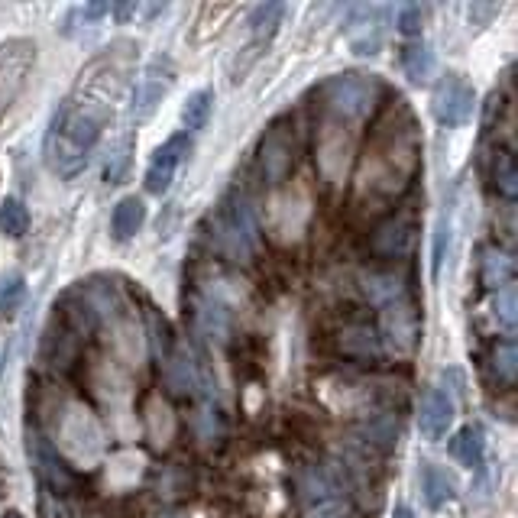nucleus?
Returning <instances> with one entry per match:
<instances>
[{
  "label": "nucleus",
  "mask_w": 518,
  "mask_h": 518,
  "mask_svg": "<svg viewBox=\"0 0 518 518\" xmlns=\"http://www.w3.org/2000/svg\"><path fill=\"white\" fill-rule=\"evenodd\" d=\"M282 17H285V4H276V0H269V4H256L253 10H250V20H247V26H250V39H247V52H243V62L234 68V81H240L243 78V72H247V68L263 56L266 52V46L272 43V36L279 33V26H282Z\"/></svg>",
  "instance_id": "6e6552de"
},
{
  "label": "nucleus",
  "mask_w": 518,
  "mask_h": 518,
  "mask_svg": "<svg viewBox=\"0 0 518 518\" xmlns=\"http://www.w3.org/2000/svg\"><path fill=\"white\" fill-rule=\"evenodd\" d=\"M0 230H4L7 237H23L26 230H30V211H26V204L20 198H4L0 201Z\"/></svg>",
  "instance_id": "5701e85b"
},
{
  "label": "nucleus",
  "mask_w": 518,
  "mask_h": 518,
  "mask_svg": "<svg viewBox=\"0 0 518 518\" xmlns=\"http://www.w3.org/2000/svg\"><path fill=\"white\" fill-rule=\"evenodd\" d=\"M36 62V46L33 39L13 36L0 43V114L20 98V91L26 88Z\"/></svg>",
  "instance_id": "39448f33"
},
{
  "label": "nucleus",
  "mask_w": 518,
  "mask_h": 518,
  "mask_svg": "<svg viewBox=\"0 0 518 518\" xmlns=\"http://www.w3.org/2000/svg\"><path fill=\"white\" fill-rule=\"evenodd\" d=\"M214 111V91L211 88H198L185 98L182 104V124L185 130H201L211 120Z\"/></svg>",
  "instance_id": "412c9836"
},
{
  "label": "nucleus",
  "mask_w": 518,
  "mask_h": 518,
  "mask_svg": "<svg viewBox=\"0 0 518 518\" xmlns=\"http://www.w3.org/2000/svg\"><path fill=\"white\" fill-rule=\"evenodd\" d=\"M493 182H496V192L502 198L515 201L518 198V169H515V156L512 153H499L493 162Z\"/></svg>",
  "instance_id": "a878e982"
},
{
  "label": "nucleus",
  "mask_w": 518,
  "mask_h": 518,
  "mask_svg": "<svg viewBox=\"0 0 518 518\" xmlns=\"http://www.w3.org/2000/svg\"><path fill=\"white\" fill-rule=\"evenodd\" d=\"M75 13L85 23H98V20L107 17V13H111V4H81V7H75Z\"/></svg>",
  "instance_id": "c756f323"
},
{
  "label": "nucleus",
  "mask_w": 518,
  "mask_h": 518,
  "mask_svg": "<svg viewBox=\"0 0 518 518\" xmlns=\"http://www.w3.org/2000/svg\"><path fill=\"white\" fill-rule=\"evenodd\" d=\"M402 68H405L408 78L421 85V81H428V75H434V52L425 43L405 46V52H402Z\"/></svg>",
  "instance_id": "4be33fe9"
},
{
  "label": "nucleus",
  "mask_w": 518,
  "mask_h": 518,
  "mask_svg": "<svg viewBox=\"0 0 518 518\" xmlns=\"http://www.w3.org/2000/svg\"><path fill=\"white\" fill-rule=\"evenodd\" d=\"M172 85H175L172 56H153L143 65V72L133 85V101H130V114H133L136 124H140V120H149L159 111L162 101L169 98Z\"/></svg>",
  "instance_id": "7ed1b4c3"
},
{
  "label": "nucleus",
  "mask_w": 518,
  "mask_h": 518,
  "mask_svg": "<svg viewBox=\"0 0 518 518\" xmlns=\"http://www.w3.org/2000/svg\"><path fill=\"white\" fill-rule=\"evenodd\" d=\"M214 240L224 256L250 259L259 250V227L243 198H227L214 217Z\"/></svg>",
  "instance_id": "f257e3e1"
},
{
  "label": "nucleus",
  "mask_w": 518,
  "mask_h": 518,
  "mask_svg": "<svg viewBox=\"0 0 518 518\" xmlns=\"http://www.w3.org/2000/svg\"><path fill=\"white\" fill-rule=\"evenodd\" d=\"M26 451H30L33 467H36V473H39V480H43V483L49 486V493L65 496V493H72V489L78 486L75 470L68 467V463L59 457V451L43 438V434L33 431L30 438H26Z\"/></svg>",
  "instance_id": "0eeeda50"
},
{
  "label": "nucleus",
  "mask_w": 518,
  "mask_h": 518,
  "mask_svg": "<svg viewBox=\"0 0 518 518\" xmlns=\"http://www.w3.org/2000/svg\"><path fill=\"white\" fill-rule=\"evenodd\" d=\"M392 518H415V512H412V509H408V506H395Z\"/></svg>",
  "instance_id": "2f4dec72"
},
{
  "label": "nucleus",
  "mask_w": 518,
  "mask_h": 518,
  "mask_svg": "<svg viewBox=\"0 0 518 518\" xmlns=\"http://www.w3.org/2000/svg\"><path fill=\"white\" fill-rule=\"evenodd\" d=\"M476 111V91L463 75L447 72L431 91V114L441 127L457 130L463 127Z\"/></svg>",
  "instance_id": "20e7f679"
},
{
  "label": "nucleus",
  "mask_w": 518,
  "mask_h": 518,
  "mask_svg": "<svg viewBox=\"0 0 518 518\" xmlns=\"http://www.w3.org/2000/svg\"><path fill=\"white\" fill-rule=\"evenodd\" d=\"M23 298H26V279H23V272H17V269L0 272V318H13V315H17V311L23 308Z\"/></svg>",
  "instance_id": "aec40b11"
},
{
  "label": "nucleus",
  "mask_w": 518,
  "mask_h": 518,
  "mask_svg": "<svg viewBox=\"0 0 518 518\" xmlns=\"http://www.w3.org/2000/svg\"><path fill=\"white\" fill-rule=\"evenodd\" d=\"M295 166V140H292V127L289 124H272L266 136L259 140V153H256V169L263 175L266 185H279L289 179V172Z\"/></svg>",
  "instance_id": "423d86ee"
},
{
  "label": "nucleus",
  "mask_w": 518,
  "mask_h": 518,
  "mask_svg": "<svg viewBox=\"0 0 518 518\" xmlns=\"http://www.w3.org/2000/svg\"><path fill=\"white\" fill-rule=\"evenodd\" d=\"M4 518H20V515H17V512H7Z\"/></svg>",
  "instance_id": "473e14b6"
},
{
  "label": "nucleus",
  "mask_w": 518,
  "mask_h": 518,
  "mask_svg": "<svg viewBox=\"0 0 518 518\" xmlns=\"http://www.w3.org/2000/svg\"><path fill=\"white\" fill-rule=\"evenodd\" d=\"M136 4H111V13L117 17V23H130V17H136Z\"/></svg>",
  "instance_id": "7c9ffc66"
},
{
  "label": "nucleus",
  "mask_w": 518,
  "mask_h": 518,
  "mask_svg": "<svg viewBox=\"0 0 518 518\" xmlns=\"http://www.w3.org/2000/svg\"><path fill=\"white\" fill-rule=\"evenodd\" d=\"M340 350L350 353V357L366 360V357H376L379 353V334L373 324H350L340 331Z\"/></svg>",
  "instance_id": "f3484780"
},
{
  "label": "nucleus",
  "mask_w": 518,
  "mask_h": 518,
  "mask_svg": "<svg viewBox=\"0 0 518 518\" xmlns=\"http://www.w3.org/2000/svg\"><path fill=\"white\" fill-rule=\"evenodd\" d=\"M515 276V259L499 250V247H486L480 253V282L486 289H502V285H509Z\"/></svg>",
  "instance_id": "4468645a"
},
{
  "label": "nucleus",
  "mask_w": 518,
  "mask_h": 518,
  "mask_svg": "<svg viewBox=\"0 0 518 518\" xmlns=\"http://www.w3.org/2000/svg\"><path fill=\"white\" fill-rule=\"evenodd\" d=\"M399 33L402 36H418L421 33V7L418 4H405L399 10Z\"/></svg>",
  "instance_id": "c85d7f7f"
},
{
  "label": "nucleus",
  "mask_w": 518,
  "mask_h": 518,
  "mask_svg": "<svg viewBox=\"0 0 518 518\" xmlns=\"http://www.w3.org/2000/svg\"><path fill=\"white\" fill-rule=\"evenodd\" d=\"M379 91H383V85H379L373 75L350 72V75L327 81L324 104L337 120H363L370 117V111L376 107Z\"/></svg>",
  "instance_id": "f03ea898"
},
{
  "label": "nucleus",
  "mask_w": 518,
  "mask_h": 518,
  "mask_svg": "<svg viewBox=\"0 0 518 518\" xmlns=\"http://www.w3.org/2000/svg\"><path fill=\"white\" fill-rule=\"evenodd\" d=\"M493 311H496V318L506 324V327H515V318H518V311H515V285H502V289H496V302H493Z\"/></svg>",
  "instance_id": "cd10ccee"
},
{
  "label": "nucleus",
  "mask_w": 518,
  "mask_h": 518,
  "mask_svg": "<svg viewBox=\"0 0 518 518\" xmlns=\"http://www.w3.org/2000/svg\"><path fill=\"white\" fill-rule=\"evenodd\" d=\"M143 224H146V204H143V198H120L114 204L111 237L117 243H130L143 230Z\"/></svg>",
  "instance_id": "ddd939ff"
},
{
  "label": "nucleus",
  "mask_w": 518,
  "mask_h": 518,
  "mask_svg": "<svg viewBox=\"0 0 518 518\" xmlns=\"http://www.w3.org/2000/svg\"><path fill=\"white\" fill-rule=\"evenodd\" d=\"M415 227H418V221H415L412 211H399V214L386 217V221L376 227L370 250L383 259L408 256V250H412V243H415Z\"/></svg>",
  "instance_id": "9b49d317"
},
{
  "label": "nucleus",
  "mask_w": 518,
  "mask_h": 518,
  "mask_svg": "<svg viewBox=\"0 0 518 518\" xmlns=\"http://www.w3.org/2000/svg\"><path fill=\"white\" fill-rule=\"evenodd\" d=\"M130 159H133V140H124V143L114 149V156H111V162H107L104 175L111 182H124L127 172H130Z\"/></svg>",
  "instance_id": "bb28decb"
},
{
  "label": "nucleus",
  "mask_w": 518,
  "mask_h": 518,
  "mask_svg": "<svg viewBox=\"0 0 518 518\" xmlns=\"http://www.w3.org/2000/svg\"><path fill=\"white\" fill-rule=\"evenodd\" d=\"M454 415H457L454 395L441 386H434L425 392V399L418 405V431L425 434L428 441H441L444 434L454 428Z\"/></svg>",
  "instance_id": "f8f14e48"
},
{
  "label": "nucleus",
  "mask_w": 518,
  "mask_h": 518,
  "mask_svg": "<svg viewBox=\"0 0 518 518\" xmlns=\"http://www.w3.org/2000/svg\"><path fill=\"white\" fill-rule=\"evenodd\" d=\"M489 366H493L496 383L515 386V376H518V350H515V340H502V344H496L493 357H489Z\"/></svg>",
  "instance_id": "b1692460"
},
{
  "label": "nucleus",
  "mask_w": 518,
  "mask_h": 518,
  "mask_svg": "<svg viewBox=\"0 0 518 518\" xmlns=\"http://www.w3.org/2000/svg\"><path fill=\"white\" fill-rule=\"evenodd\" d=\"M383 17H386V7H376V4H357L350 10L344 36L353 56H376V52L383 49Z\"/></svg>",
  "instance_id": "1a4fd4ad"
},
{
  "label": "nucleus",
  "mask_w": 518,
  "mask_h": 518,
  "mask_svg": "<svg viewBox=\"0 0 518 518\" xmlns=\"http://www.w3.org/2000/svg\"><path fill=\"white\" fill-rule=\"evenodd\" d=\"M483 451H486V438H483V431L476 428V425L460 428L451 438V460L460 463V467H467V470L480 467Z\"/></svg>",
  "instance_id": "2eb2a0df"
},
{
  "label": "nucleus",
  "mask_w": 518,
  "mask_h": 518,
  "mask_svg": "<svg viewBox=\"0 0 518 518\" xmlns=\"http://www.w3.org/2000/svg\"><path fill=\"white\" fill-rule=\"evenodd\" d=\"M195 315H198V327L204 334H214V337H227L230 334V315L217 305V302H198L195 305Z\"/></svg>",
  "instance_id": "393cba45"
},
{
  "label": "nucleus",
  "mask_w": 518,
  "mask_h": 518,
  "mask_svg": "<svg viewBox=\"0 0 518 518\" xmlns=\"http://www.w3.org/2000/svg\"><path fill=\"white\" fill-rule=\"evenodd\" d=\"M363 292L373 305L383 308L402 302V282L392 272H370V276H363Z\"/></svg>",
  "instance_id": "a211bd4d"
},
{
  "label": "nucleus",
  "mask_w": 518,
  "mask_h": 518,
  "mask_svg": "<svg viewBox=\"0 0 518 518\" xmlns=\"http://www.w3.org/2000/svg\"><path fill=\"white\" fill-rule=\"evenodd\" d=\"M146 327H149V340H153V353L159 357V363H166L172 353H175V334H172V324L166 321L159 308L146 305Z\"/></svg>",
  "instance_id": "6ab92c4d"
},
{
  "label": "nucleus",
  "mask_w": 518,
  "mask_h": 518,
  "mask_svg": "<svg viewBox=\"0 0 518 518\" xmlns=\"http://www.w3.org/2000/svg\"><path fill=\"white\" fill-rule=\"evenodd\" d=\"M421 489H425V502L431 509H444L447 502L457 496L454 476L444 467H434V463H428V467L421 470Z\"/></svg>",
  "instance_id": "dca6fc26"
},
{
  "label": "nucleus",
  "mask_w": 518,
  "mask_h": 518,
  "mask_svg": "<svg viewBox=\"0 0 518 518\" xmlns=\"http://www.w3.org/2000/svg\"><path fill=\"white\" fill-rule=\"evenodd\" d=\"M188 149H192V143H188L185 133H175L162 146H156V153L146 166V179H143L149 195H166L169 192L172 182H175V172H179V166L188 159Z\"/></svg>",
  "instance_id": "9d476101"
}]
</instances>
